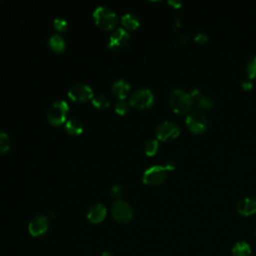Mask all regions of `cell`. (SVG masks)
<instances>
[{"mask_svg":"<svg viewBox=\"0 0 256 256\" xmlns=\"http://www.w3.org/2000/svg\"><path fill=\"white\" fill-rule=\"evenodd\" d=\"M169 105L177 114L187 113L193 104V101L188 92L182 89H174L169 94Z\"/></svg>","mask_w":256,"mask_h":256,"instance_id":"cell-1","label":"cell"},{"mask_svg":"<svg viewBox=\"0 0 256 256\" xmlns=\"http://www.w3.org/2000/svg\"><path fill=\"white\" fill-rule=\"evenodd\" d=\"M93 18L97 26L104 30H112L117 24V15L111 9L98 6L93 11Z\"/></svg>","mask_w":256,"mask_h":256,"instance_id":"cell-2","label":"cell"},{"mask_svg":"<svg viewBox=\"0 0 256 256\" xmlns=\"http://www.w3.org/2000/svg\"><path fill=\"white\" fill-rule=\"evenodd\" d=\"M69 111V106L65 100L55 101L49 108L47 113V120L53 126H59L66 120Z\"/></svg>","mask_w":256,"mask_h":256,"instance_id":"cell-3","label":"cell"},{"mask_svg":"<svg viewBox=\"0 0 256 256\" xmlns=\"http://www.w3.org/2000/svg\"><path fill=\"white\" fill-rule=\"evenodd\" d=\"M129 103L131 106L138 109L150 108L154 103V95L151 90L147 88H141L134 91L130 98Z\"/></svg>","mask_w":256,"mask_h":256,"instance_id":"cell-4","label":"cell"},{"mask_svg":"<svg viewBox=\"0 0 256 256\" xmlns=\"http://www.w3.org/2000/svg\"><path fill=\"white\" fill-rule=\"evenodd\" d=\"M168 169L165 165H154L145 170L143 174V182L150 186L161 184L167 177Z\"/></svg>","mask_w":256,"mask_h":256,"instance_id":"cell-5","label":"cell"},{"mask_svg":"<svg viewBox=\"0 0 256 256\" xmlns=\"http://www.w3.org/2000/svg\"><path fill=\"white\" fill-rule=\"evenodd\" d=\"M186 125L193 133H202L207 129L208 121L203 112L192 111L186 117Z\"/></svg>","mask_w":256,"mask_h":256,"instance_id":"cell-6","label":"cell"},{"mask_svg":"<svg viewBox=\"0 0 256 256\" xmlns=\"http://www.w3.org/2000/svg\"><path fill=\"white\" fill-rule=\"evenodd\" d=\"M111 215L114 220L125 223L133 217V211L130 205L123 200H116L111 207Z\"/></svg>","mask_w":256,"mask_h":256,"instance_id":"cell-7","label":"cell"},{"mask_svg":"<svg viewBox=\"0 0 256 256\" xmlns=\"http://www.w3.org/2000/svg\"><path fill=\"white\" fill-rule=\"evenodd\" d=\"M179 126L170 121H164L160 123L156 128V136L161 141H169L175 139L179 136Z\"/></svg>","mask_w":256,"mask_h":256,"instance_id":"cell-8","label":"cell"},{"mask_svg":"<svg viewBox=\"0 0 256 256\" xmlns=\"http://www.w3.org/2000/svg\"><path fill=\"white\" fill-rule=\"evenodd\" d=\"M68 96L71 100L76 102H85L94 97L91 87L82 83L71 86L68 91Z\"/></svg>","mask_w":256,"mask_h":256,"instance_id":"cell-9","label":"cell"},{"mask_svg":"<svg viewBox=\"0 0 256 256\" xmlns=\"http://www.w3.org/2000/svg\"><path fill=\"white\" fill-rule=\"evenodd\" d=\"M130 35L124 28L115 29L109 37L108 48L111 50H120L125 47L129 41Z\"/></svg>","mask_w":256,"mask_h":256,"instance_id":"cell-10","label":"cell"},{"mask_svg":"<svg viewBox=\"0 0 256 256\" xmlns=\"http://www.w3.org/2000/svg\"><path fill=\"white\" fill-rule=\"evenodd\" d=\"M49 228V221L46 216L38 215L32 218L28 224V231L33 237H38L47 232Z\"/></svg>","mask_w":256,"mask_h":256,"instance_id":"cell-11","label":"cell"},{"mask_svg":"<svg viewBox=\"0 0 256 256\" xmlns=\"http://www.w3.org/2000/svg\"><path fill=\"white\" fill-rule=\"evenodd\" d=\"M106 213H107L106 207L101 203H96L88 209L87 218L91 223L98 224L105 219Z\"/></svg>","mask_w":256,"mask_h":256,"instance_id":"cell-12","label":"cell"},{"mask_svg":"<svg viewBox=\"0 0 256 256\" xmlns=\"http://www.w3.org/2000/svg\"><path fill=\"white\" fill-rule=\"evenodd\" d=\"M237 212L243 216H250L256 213V198L247 197L240 200L236 206Z\"/></svg>","mask_w":256,"mask_h":256,"instance_id":"cell-13","label":"cell"},{"mask_svg":"<svg viewBox=\"0 0 256 256\" xmlns=\"http://www.w3.org/2000/svg\"><path fill=\"white\" fill-rule=\"evenodd\" d=\"M112 93L119 99H125V97L128 95L130 91V85L122 79H118L113 82L112 84Z\"/></svg>","mask_w":256,"mask_h":256,"instance_id":"cell-14","label":"cell"},{"mask_svg":"<svg viewBox=\"0 0 256 256\" xmlns=\"http://www.w3.org/2000/svg\"><path fill=\"white\" fill-rule=\"evenodd\" d=\"M121 24L128 30H135L139 27L140 21L138 17L132 13H127L121 17Z\"/></svg>","mask_w":256,"mask_h":256,"instance_id":"cell-15","label":"cell"},{"mask_svg":"<svg viewBox=\"0 0 256 256\" xmlns=\"http://www.w3.org/2000/svg\"><path fill=\"white\" fill-rule=\"evenodd\" d=\"M49 46L56 53H62L65 50V41L60 34H53L49 38Z\"/></svg>","mask_w":256,"mask_h":256,"instance_id":"cell-16","label":"cell"},{"mask_svg":"<svg viewBox=\"0 0 256 256\" xmlns=\"http://www.w3.org/2000/svg\"><path fill=\"white\" fill-rule=\"evenodd\" d=\"M232 256H252V250L248 243L237 242L232 248Z\"/></svg>","mask_w":256,"mask_h":256,"instance_id":"cell-17","label":"cell"},{"mask_svg":"<svg viewBox=\"0 0 256 256\" xmlns=\"http://www.w3.org/2000/svg\"><path fill=\"white\" fill-rule=\"evenodd\" d=\"M65 129L71 135H79L83 131V124L78 119H70L66 122Z\"/></svg>","mask_w":256,"mask_h":256,"instance_id":"cell-18","label":"cell"},{"mask_svg":"<svg viewBox=\"0 0 256 256\" xmlns=\"http://www.w3.org/2000/svg\"><path fill=\"white\" fill-rule=\"evenodd\" d=\"M92 104L98 109H104L109 106V100L104 95L98 94L92 98Z\"/></svg>","mask_w":256,"mask_h":256,"instance_id":"cell-19","label":"cell"},{"mask_svg":"<svg viewBox=\"0 0 256 256\" xmlns=\"http://www.w3.org/2000/svg\"><path fill=\"white\" fill-rule=\"evenodd\" d=\"M130 103L129 101L125 100V99H122V100H118L115 104V112L119 115H124L126 114L129 109H130Z\"/></svg>","mask_w":256,"mask_h":256,"instance_id":"cell-20","label":"cell"},{"mask_svg":"<svg viewBox=\"0 0 256 256\" xmlns=\"http://www.w3.org/2000/svg\"><path fill=\"white\" fill-rule=\"evenodd\" d=\"M159 148L158 141L156 139H151L145 144V153L148 156H154Z\"/></svg>","mask_w":256,"mask_h":256,"instance_id":"cell-21","label":"cell"},{"mask_svg":"<svg viewBox=\"0 0 256 256\" xmlns=\"http://www.w3.org/2000/svg\"><path fill=\"white\" fill-rule=\"evenodd\" d=\"M10 148V140L8 135L0 130V154L6 153Z\"/></svg>","mask_w":256,"mask_h":256,"instance_id":"cell-22","label":"cell"},{"mask_svg":"<svg viewBox=\"0 0 256 256\" xmlns=\"http://www.w3.org/2000/svg\"><path fill=\"white\" fill-rule=\"evenodd\" d=\"M246 71L250 79L256 78V55L253 56L246 65Z\"/></svg>","mask_w":256,"mask_h":256,"instance_id":"cell-23","label":"cell"},{"mask_svg":"<svg viewBox=\"0 0 256 256\" xmlns=\"http://www.w3.org/2000/svg\"><path fill=\"white\" fill-rule=\"evenodd\" d=\"M197 105L201 108L204 109H211L213 106V101L209 96H205V95H201L200 98L196 101Z\"/></svg>","mask_w":256,"mask_h":256,"instance_id":"cell-24","label":"cell"},{"mask_svg":"<svg viewBox=\"0 0 256 256\" xmlns=\"http://www.w3.org/2000/svg\"><path fill=\"white\" fill-rule=\"evenodd\" d=\"M53 26H54L55 30H57L59 32H64V31H66V29L68 27V23L65 19L55 18L53 21Z\"/></svg>","mask_w":256,"mask_h":256,"instance_id":"cell-25","label":"cell"},{"mask_svg":"<svg viewBox=\"0 0 256 256\" xmlns=\"http://www.w3.org/2000/svg\"><path fill=\"white\" fill-rule=\"evenodd\" d=\"M110 194L114 199L119 200L123 195V188L120 185H114L110 189Z\"/></svg>","mask_w":256,"mask_h":256,"instance_id":"cell-26","label":"cell"},{"mask_svg":"<svg viewBox=\"0 0 256 256\" xmlns=\"http://www.w3.org/2000/svg\"><path fill=\"white\" fill-rule=\"evenodd\" d=\"M207 40H208V36L203 32H199L194 36V41L198 44H204L207 42Z\"/></svg>","mask_w":256,"mask_h":256,"instance_id":"cell-27","label":"cell"},{"mask_svg":"<svg viewBox=\"0 0 256 256\" xmlns=\"http://www.w3.org/2000/svg\"><path fill=\"white\" fill-rule=\"evenodd\" d=\"M241 86L244 90L248 91V90H251L252 87H253V82H252V79H250L249 77L247 78H244L242 81H241Z\"/></svg>","mask_w":256,"mask_h":256,"instance_id":"cell-28","label":"cell"},{"mask_svg":"<svg viewBox=\"0 0 256 256\" xmlns=\"http://www.w3.org/2000/svg\"><path fill=\"white\" fill-rule=\"evenodd\" d=\"M189 95H190L192 101H197L200 98V96H201V92L197 88H192L190 90V92H189Z\"/></svg>","mask_w":256,"mask_h":256,"instance_id":"cell-29","label":"cell"},{"mask_svg":"<svg viewBox=\"0 0 256 256\" xmlns=\"http://www.w3.org/2000/svg\"><path fill=\"white\" fill-rule=\"evenodd\" d=\"M187 42V36L185 34H179L178 35V39H177V43L179 44H185Z\"/></svg>","mask_w":256,"mask_h":256,"instance_id":"cell-30","label":"cell"},{"mask_svg":"<svg viewBox=\"0 0 256 256\" xmlns=\"http://www.w3.org/2000/svg\"><path fill=\"white\" fill-rule=\"evenodd\" d=\"M165 167L168 169V171L170 170H173L175 168V163L173 160H168L166 163H165Z\"/></svg>","mask_w":256,"mask_h":256,"instance_id":"cell-31","label":"cell"},{"mask_svg":"<svg viewBox=\"0 0 256 256\" xmlns=\"http://www.w3.org/2000/svg\"><path fill=\"white\" fill-rule=\"evenodd\" d=\"M168 4L173 6V8H179L181 5H182V2L181 1H168Z\"/></svg>","mask_w":256,"mask_h":256,"instance_id":"cell-32","label":"cell"},{"mask_svg":"<svg viewBox=\"0 0 256 256\" xmlns=\"http://www.w3.org/2000/svg\"><path fill=\"white\" fill-rule=\"evenodd\" d=\"M101 256H112V255L110 252H104V253H102Z\"/></svg>","mask_w":256,"mask_h":256,"instance_id":"cell-33","label":"cell"}]
</instances>
